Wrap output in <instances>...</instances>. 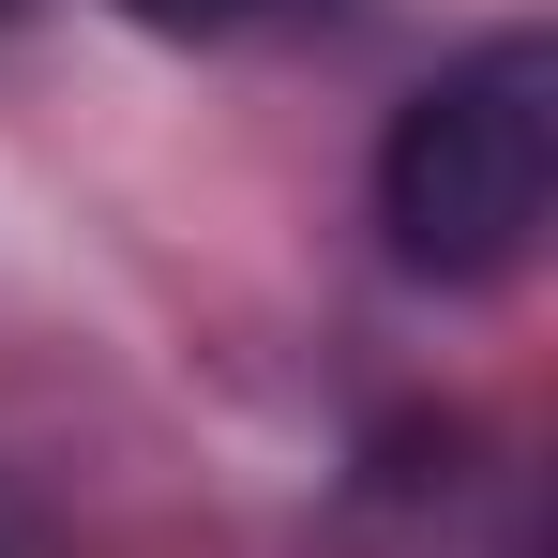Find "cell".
Instances as JSON below:
<instances>
[{
    "mask_svg": "<svg viewBox=\"0 0 558 558\" xmlns=\"http://www.w3.org/2000/svg\"><path fill=\"white\" fill-rule=\"evenodd\" d=\"M544 196H558V46L544 31L438 61L377 136V227L423 287H498L544 242Z\"/></svg>",
    "mask_w": 558,
    "mask_h": 558,
    "instance_id": "1",
    "label": "cell"
},
{
    "mask_svg": "<svg viewBox=\"0 0 558 558\" xmlns=\"http://www.w3.org/2000/svg\"><path fill=\"white\" fill-rule=\"evenodd\" d=\"M121 15H151V31H227V15H257V0H121Z\"/></svg>",
    "mask_w": 558,
    "mask_h": 558,
    "instance_id": "2",
    "label": "cell"
}]
</instances>
